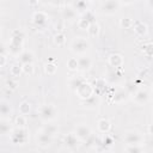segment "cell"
<instances>
[{"label": "cell", "mask_w": 153, "mask_h": 153, "mask_svg": "<svg viewBox=\"0 0 153 153\" xmlns=\"http://www.w3.org/2000/svg\"><path fill=\"white\" fill-rule=\"evenodd\" d=\"M91 65H92L91 60L88 57H86V56H82V57H79L78 59V69L81 71V72L88 71L90 67H91Z\"/></svg>", "instance_id": "d6986e66"}, {"label": "cell", "mask_w": 153, "mask_h": 153, "mask_svg": "<svg viewBox=\"0 0 153 153\" xmlns=\"http://www.w3.org/2000/svg\"><path fill=\"white\" fill-rule=\"evenodd\" d=\"M22 71L26 75H32L35 72V68H33L32 63H27V65H22Z\"/></svg>", "instance_id": "d590c367"}, {"label": "cell", "mask_w": 153, "mask_h": 153, "mask_svg": "<svg viewBox=\"0 0 153 153\" xmlns=\"http://www.w3.org/2000/svg\"><path fill=\"white\" fill-rule=\"evenodd\" d=\"M54 42L56 45L59 47H62L65 43H66V35L63 32H57L55 36H54Z\"/></svg>", "instance_id": "1f68e13d"}, {"label": "cell", "mask_w": 153, "mask_h": 153, "mask_svg": "<svg viewBox=\"0 0 153 153\" xmlns=\"http://www.w3.org/2000/svg\"><path fill=\"white\" fill-rule=\"evenodd\" d=\"M33 60H35V56H33L32 51H30V50H23L22 54L18 56V63H20V65L32 63Z\"/></svg>", "instance_id": "9a60e30c"}, {"label": "cell", "mask_w": 153, "mask_h": 153, "mask_svg": "<svg viewBox=\"0 0 153 153\" xmlns=\"http://www.w3.org/2000/svg\"><path fill=\"white\" fill-rule=\"evenodd\" d=\"M6 53H7L6 45H5L2 42H0V55H6Z\"/></svg>", "instance_id": "b9f144b4"}, {"label": "cell", "mask_w": 153, "mask_h": 153, "mask_svg": "<svg viewBox=\"0 0 153 153\" xmlns=\"http://www.w3.org/2000/svg\"><path fill=\"white\" fill-rule=\"evenodd\" d=\"M10 140L13 145H24L27 141V131L25 128H13L10 133Z\"/></svg>", "instance_id": "3957f363"}, {"label": "cell", "mask_w": 153, "mask_h": 153, "mask_svg": "<svg viewBox=\"0 0 153 153\" xmlns=\"http://www.w3.org/2000/svg\"><path fill=\"white\" fill-rule=\"evenodd\" d=\"M25 124H26V118H25V116L18 115V116L16 117V127H18V128H25Z\"/></svg>", "instance_id": "8d00e7d4"}, {"label": "cell", "mask_w": 153, "mask_h": 153, "mask_svg": "<svg viewBox=\"0 0 153 153\" xmlns=\"http://www.w3.org/2000/svg\"><path fill=\"white\" fill-rule=\"evenodd\" d=\"M81 17H82L84 19H86V20H87L88 23H91V24L96 22V20H94V12H93L92 10H87L85 13L81 14Z\"/></svg>", "instance_id": "836d02e7"}, {"label": "cell", "mask_w": 153, "mask_h": 153, "mask_svg": "<svg viewBox=\"0 0 153 153\" xmlns=\"http://www.w3.org/2000/svg\"><path fill=\"white\" fill-rule=\"evenodd\" d=\"M86 31H87V33H88V36H90V37H97V36L99 35L100 27H99L98 23H97V22H94V23L90 24V26H88V29H87Z\"/></svg>", "instance_id": "d4e9b609"}, {"label": "cell", "mask_w": 153, "mask_h": 153, "mask_svg": "<svg viewBox=\"0 0 153 153\" xmlns=\"http://www.w3.org/2000/svg\"><path fill=\"white\" fill-rule=\"evenodd\" d=\"M51 142H53V136L48 135L47 133H44L42 130L38 133V135H37V145L38 146L45 148V147H49L51 145Z\"/></svg>", "instance_id": "8fae6325"}, {"label": "cell", "mask_w": 153, "mask_h": 153, "mask_svg": "<svg viewBox=\"0 0 153 153\" xmlns=\"http://www.w3.org/2000/svg\"><path fill=\"white\" fill-rule=\"evenodd\" d=\"M98 104H99V97L97 94H94V93L90 98L82 100V105H85L87 108H96Z\"/></svg>", "instance_id": "7402d4cb"}, {"label": "cell", "mask_w": 153, "mask_h": 153, "mask_svg": "<svg viewBox=\"0 0 153 153\" xmlns=\"http://www.w3.org/2000/svg\"><path fill=\"white\" fill-rule=\"evenodd\" d=\"M97 128H98V130H99L100 133L108 134L109 130H110V128H111V123H110V121L106 120V118H100V120H98V122H97Z\"/></svg>", "instance_id": "ac0fdd59"}, {"label": "cell", "mask_w": 153, "mask_h": 153, "mask_svg": "<svg viewBox=\"0 0 153 153\" xmlns=\"http://www.w3.org/2000/svg\"><path fill=\"white\" fill-rule=\"evenodd\" d=\"M120 6H121V1H117V0H106V1H102L100 2L99 10H100V13H103V14L112 16V14H115V13L118 12Z\"/></svg>", "instance_id": "277c9868"}, {"label": "cell", "mask_w": 153, "mask_h": 153, "mask_svg": "<svg viewBox=\"0 0 153 153\" xmlns=\"http://www.w3.org/2000/svg\"><path fill=\"white\" fill-rule=\"evenodd\" d=\"M12 106L7 100H0V115L1 116H11Z\"/></svg>", "instance_id": "ffe728a7"}, {"label": "cell", "mask_w": 153, "mask_h": 153, "mask_svg": "<svg viewBox=\"0 0 153 153\" xmlns=\"http://www.w3.org/2000/svg\"><path fill=\"white\" fill-rule=\"evenodd\" d=\"M44 71H45V73L48 74V75H53V74H55L56 73V71H57V65L56 63H54V62H47L45 65H44Z\"/></svg>", "instance_id": "4316f807"}, {"label": "cell", "mask_w": 153, "mask_h": 153, "mask_svg": "<svg viewBox=\"0 0 153 153\" xmlns=\"http://www.w3.org/2000/svg\"><path fill=\"white\" fill-rule=\"evenodd\" d=\"M85 80H84V78H80V76H73L71 80H69V86H71V88H73L74 91L84 82Z\"/></svg>", "instance_id": "f1b7e54d"}, {"label": "cell", "mask_w": 153, "mask_h": 153, "mask_svg": "<svg viewBox=\"0 0 153 153\" xmlns=\"http://www.w3.org/2000/svg\"><path fill=\"white\" fill-rule=\"evenodd\" d=\"M90 49V43L84 37H75L71 43V50L76 55H84Z\"/></svg>", "instance_id": "7a4b0ae2"}, {"label": "cell", "mask_w": 153, "mask_h": 153, "mask_svg": "<svg viewBox=\"0 0 153 153\" xmlns=\"http://www.w3.org/2000/svg\"><path fill=\"white\" fill-rule=\"evenodd\" d=\"M0 33H1V24H0Z\"/></svg>", "instance_id": "ee69618b"}, {"label": "cell", "mask_w": 153, "mask_h": 153, "mask_svg": "<svg viewBox=\"0 0 153 153\" xmlns=\"http://www.w3.org/2000/svg\"><path fill=\"white\" fill-rule=\"evenodd\" d=\"M124 151H126V153H145V148L142 147V145H137V146H126Z\"/></svg>", "instance_id": "f546056e"}, {"label": "cell", "mask_w": 153, "mask_h": 153, "mask_svg": "<svg viewBox=\"0 0 153 153\" xmlns=\"http://www.w3.org/2000/svg\"><path fill=\"white\" fill-rule=\"evenodd\" d=\"M57 116V109L53 104H44L39 108V117L44 122H50Z\"/></svg>", "instance_id": "5b68a950"}, {"label": "cell", "mask_w": 153, "mask_h": 153, "mask_svg": "<svg viewBox=\"0 0 153 153\" xmlns=\"http://www.w3.org/2000/svg\"><path fill=\"white\" fill-rule=\"evenodd\" d=\"M31 110V105L27 100H23L20 104H19V114L23 115V116H26Z\"/></svg>", "instance_id": "484cf974"}, {"label": "cell", "mask_w": 153, "mask_h": 153, "mask_svg": "<svg viewBox=\"0 0 153 153\" xmlns=\"http://www.w3.org/2000/svg\"><path fill=\"white\" fill-rule=\"evenodd\" d=\"M75 93L78 94V97H79L81 100H85V99L90 98V97L94 93V91H93V87H92L91 84L84 81V82L75 90Z\"/></svg>", "instance_id": "52a82bcc"}, {"label": "cell", "mask_w": 153, "mask_h": 153, "mask_svg": "<svg viewBox=\"0 0 153 153\" xmlns=\"http://www.w3.org/2000/svg\"><path fill=\"white\" fill-rule=\"evenodd\" d=\"M6 86H7L8 88H11V90H16L17 86H18V82H17V80H14L13 78H10V79L6 81Z\"/></svg>", "instance_id": "ab89813d"}, {"label": "cell", "mask_w": 153, "mask_h": 153, "mask_svg": "<svg viewBox=\"0 0 153 153\" xmlns=\"http://www.w3.org/2000/svg\"><path fill=\"white\" fill-rule=\"evenodd\" d=\"M133 27H134L135 33L139 35V36H146L147 32H148V26L141 20H134L133 22Z\"/></svg>", "instance_id": "5bb4252c"}, {"label": "cell", "mask_w": 153, "mask_h": 153, "mask_svg": "<svg viewBox=\"0 0 153 153\" xmlns=\"http://www.w3.org/2000/svg\"><path fill=\"white\" fill-rule=\"evenodd\" d=\"M88 5H90V2H88V1H84V0L74 1V2L71 4V6L74 8V11H75L76 13H80V14H82V13H85L87 10H90V8H88Z\"/></svg>", "instance_id": "2e32d148"}, {"label": "cell", "mask_w": 153, "mask_h": 153, "mask_svg": "<svg viewBox=\"0 0 153 153\" xmlns=\"http://www.w3.org/2000/svg\"><path fill=\"white\" fill-rule=\"evenodd\" d=\"M32 22L36 26L38 27H44L48 22H49V17L45 12L43 11H36L33 14H32Z\"/></svg>", "instance_id": "9c48e42d"}, {"label": "cell", "mask_w": 153, "mask_h": 153, "mask_svg": "<svg viewBox=\"0 0 153 153\" xmlns=\"http://www.w3.org/2000/svg\"><path fill=\"white\" fill-rule=\"evenodd\" d=\"M149 92L146 88H137L134 93H133V100L137 104V105H145L146 103H148L149 100Z\"/></svg>", "instance_id": "ba28073f"}, {"label": "cell", "mask_w": 153, "mask_h": 153, "mask_svg": "<svg viewBox=\"0 0 153 153\" xmlns=\"http://www.w3.org/2000/svg\"><path fill=\"white\" fill-rule=\"evenodd\" d=\"M152 48H153V45H152L151 42L143 44V47H142V51H143V54H146L148 57H151V55H152Z\"/></svg>", "instance_id": "f35d334b"}, {"label": "cell", "mask_w": 153, "mask_h": 153, "mask_svg": "<svg viewBox=\"0 0 153 153\" xmlns=\"http://www.w3.org/2000/svg\"><path fill=\"white\" fill-rule=\"evenodd\" d=\"M63 143L67 148H71V149H74L79 146V140L78 137L74 135V133H69L67 134L65 137H63Z\"/></svg>", "instance_id": "7c38bea8"}, {"label": "cell", "mask_w": 153, "mask_h": 153, "mask_svg": "<svg viewBox=\"0 0 153 153\" xmlns=\"http://www.w3.org/2000/svg\"><path fill=\"white\" fill-rule=\"evenodd\" d=\"M67 67L69 71H78V59L76 57H71L67 61Z\"/></svg>", "instance_id": "e575fe53"}, {"label": "cell", "mask_w": 153, "mask_h": 153, "mask_svg": "<svg viewBox=\"0 0 153 153\" xmlns=\"http://www.w3.org/2000/svg\"><path fill=\"white\" fill-rule=\"evenodd\" d=\"M133 19L131 18H129V17H123V18H121V20H120V25L123 27V29H130V27H133Z\"/></svg>", "instance_id": "d6a6232c"}, {"label": "cell", "mask_w": 153, "mask_h": 153, "mask_svg": "<svg viewBox=\"0 0 153 153\" xmlns=\"http://www.w3.org/2000/svg\"><path fill=\"white\" fill-rule=\"evenodd\" d=\"M6 63H7L6 55H0V67H4Z\"/></svg>", "instance_id": "7bdbcfd3"}, {"label": "cell", "mask_w": 153, "mask_h": 153, "mask_svg": "<svg viewBox=\"0 0 153 153\" xmlns=\"http://www.w3.org/2000/svg\"><path fill=\"white\" fill-rule=\"evenodd\" d=\"M23 43H24V32L19 29L13 30L11 32V42L7 51L13 56H19L23 51Z\"/></svg>", "instance_id": "6da1fadb"}, {"label": "cell", "mask_w": 153, "mask_h": 153, "mask_svg": "<svg viewBox=\"0 0 153 153\" xmlns=\"http://www.w3.org/2000/svg\"><path fill=\"white\" fill-rule=\"evenodd\" d=\"M123 141L127 143V146H137V145H142L143 136L136 130H128L124 133Z\"/></svg>", "instance_id": "8992f818"}, {"label": "cell", "mask_w": 153, "mask_h": 153, "mask_svg": "<svg viewBox=\"0 0 153 153\" xmlns=\"http://www.w3.org/2000/svg\"><path fill=\"white\" fill-rule=\"evenodd\" d=\"M108 61H109V65H110L111 67H115V68L122 67V66H123V62H124L123 56H122L121 54H117V53H114V54L109 55Z\"/></svg>", "instance_id": "4fadbf2b"}, {"label": "cell", "mask_w": 153, "mask_h": 153, "mask_svg": "<svg viewBox=\"0 0 153 153\" xmlns=\"http://www.w3.org/2000/svg\"><path fill=\"white\" fill-rule=\"evenodd\" d=\"M76 14L78 13L74 11V8L71 5H67V6H65L62 8V17L66 20H73V19H75L76 18Z\"/></svg>", "instance_id": "e0dca14e"}, {"label": "cell", "mask_w": 153, "mask_h": 153, "mask_svg": "<svg viewBox=\"0 0 153 153\" xmlns=\"http://www.w3.org/2000/svg\"><path fill=\"white\" fill-rule=\"evenodd\" d=\"M102 143H103L104 146H111V145H112V137L105 134V136L103 137V141H102Z\"/></svg>", "instance_id": "60d3db41"}, {"label": "cell", "mask_w": 153, "mask_h": 153, "mask_svg": "<svg viewBox=\"0 0 153 153\" xmlns=\"http://www.w3.org/2000/svg\"><path fill=\"white\" fill-rule=\"evenodd\" d=\"M74 135L78 137L79 141H87L88 137L92 135V133H91V129H90L88 126H86V124H80V126L76 127V129H75V131H74Z\"/></svg>", "instance_id": "30bf717a"}, {"label": "cell", "mask_w": 153, "mask_h": 153, "mask_svg": "<svg viewBox=\"0 0 153 153\" xmlns=\"http://www.w3.org/2000/svg\"><path fill=\"white\" fill-rule=\"evenodd\" d=\"M22 73H23V71H22V65H20V63H14V65L11 66V68H10V74H11L13 78L19 76Z\"/></svg>", "instance_id": "83f0119b"}, {"label": "cell", "mask_w": 153, "mask_h": 153, "mask_svg": "<svg viewBox=\"0 0 153 153\" xmlns=\"http://www.w3.org/2000/svg\"><path fill=\"white\" fill-rule=\"evenodd\" d=\"M127 91L126 90H118L116 93H115V96H114V102L115 103H121V102H123L126 98H127Z\"/></svg>", "instance_id": "4dcf8cb0"}, {"label": "cell", "mask_w": 153, "mask_h": 153, "mask_svg": "<svg viewBox=\"0 0 153 153\" xmlns=\"http://www.w3.org/2000/svg\"><path fill=\"white\" fill-rule=\"evenodd\" d=\"M92 87H93L94 94L99 96V94L102 93V91L104 90V87H105V80H104V79H97V80H94Z\"/></svg>", "instance_id": "cb8c5ba5"}, {"label": "cell", "mask_w": 153, "mask_h": 153, "mask_svg": "<svg viewBox=\"0 0 153 153\" xmlns=\"http://www.w3.org/2000/svg\"><path fill=\"white\" fill-rule=\"evenodd\" d=\"M42 131H44V133H47L48 135H50V136L54 137V136L59 133V127H57L56 124H53V123H47V124L43 126Z\"/></svg>", "instance_id": "44dd1931"}, {"label": "cell", "mask_w": 153, "mask_h": 153, "mask_svg": "<svg viewBox=\"0 0 153 153\" xmlns=\"http://www.w3.org/2000/svg\"><path fill=\"white\" fill-rule=\"evenodd\" d=\"M12 130V126L7 120H0V135H7Z\"/></svg>", "instance_id": "603a6c76"}, {"label": "cell", "mask_w": 153, "mask_h": 153, "mask_svg": "<svg viewBox=\"0 0 153 153\" xmlns=\"http://www.w3.org/2000/svg\"><path fill=\"white\" fill-rule=\"evenodd\" d=\"M90 24L91 23H88L86 19H84L82 17L78 20V26H79V29H81V30H87L88 29V26H90Z\"/></svg>", "instance_id": "74e56055"}]
</instances>
